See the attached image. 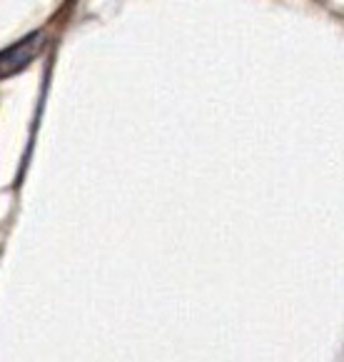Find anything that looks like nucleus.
<instances>
[{"instance_id": "obj_1", "label": "nucleus", "mask_w": 344, "mask_h": 362, "mask_svg": "<svg viewBox=\"0 0 344 362\" xmlns=\"http://www.w3.org/2000/svg\"><path fill=\"white\" fill-rule=\"evenodd\" d=\"M40 45H42V33H32V35H28L25 40H20L18 45L8 48L6 53L0 55V78H6V75H13L25 68L37 55Z\"/></svg>"}]
</instances>
